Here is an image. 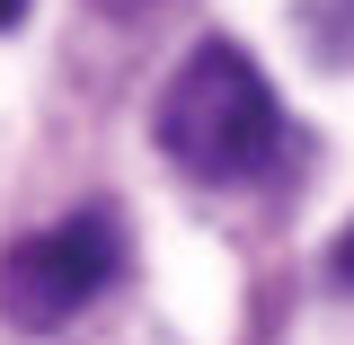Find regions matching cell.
I'll use <instances>...</instances> for the list:
<instances>
[{"label":"cell","instance_id":"cell-1","mask_svg":"<svg viewBox=\"0 0 354 345\" xmlns=\"http://www.w3.org/2000/svg\"><path fill=\"white\" fill-rule=\"evenodd\" d=\"M151 142H160V160H169L177 177H195V186H239V177H257L266 160H274L283 106H274L266 71L230 36H204L169 71V88H160Z\"/></svg>","mask_w":354,"mask_h":345},{"label":"cell","instance_id":"cell-2","mask_svg":"<svg viewBox=\"0 0 354 345\" xmlns=\"http://www.w3.org/2000/svg\"><path fill=\"white\" fill-rule=\"evenodd\" d=\"M115 265H124V221L106 213V204H88V213L53 221V230L18 239L0 257V319L18 337H53V328H71L115 283Z\"/></svg>","mask_w":354,"mask_h":345},{"label":"cell","instance_id":"cell-3","mask_svg":"<svg viewBox=\"0 0 354 345\" xmlns=\"http://www.w3.org/2000/svg\"><path fill=\"white\" fill-rule=\"evenodd\" d=\"M310 44L328 62H354V0H310Z\"/></svg>","mask_w":354,"mask_h":345},{"label":"cell","instance_id":"cell-4","mask_svg":"<svg viewBox=\"0 0 354 345\" xmlns=\"http://www.w3.org/2000/svg\"><path fill=\"white\" fill-rule=\"evenodd\" d=\"M88 9H97V18H115V27H142L160 0H88Z\"/></svg>","mask_w":354,"mask_h":345},{"label":"cell","instance_id":"cell-5","mask_svg":"<svg viewBox=\"0 0 354 345\" xmlns=\"http://www.w3.org/2000/svg\"><path fill=\"white\" fill-rule=\"evenodd\" d=\"M18 18H27V0H0V27H18Z\"/></svg>","mask_w":354,"mask_h":345}]
</instances>
